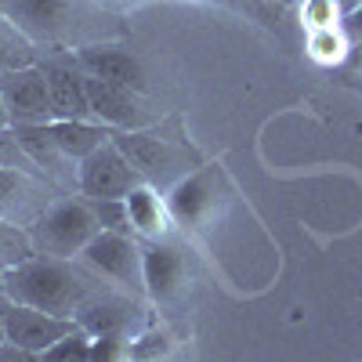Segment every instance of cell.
<instances>
[{"label":"cell","instance_id":"cell-7","mask_svg":"<svg viewBox=\"0 0 362 362\" xmlns=\"http://www.w3.org/2000/svg\"><path fill=\"white\" fill-rule=\"evenodd\" d=\"M221 185L225 177L218 167H196L189 170L181 181L167 189V203H170V214H174V225L181 228H203L210 218H218L221 210Z\"/></svg>","mask_w":362,"mask_h":362},{"label":"cell","instance_id":"cell-15","mask_svg":"<svg viewBox=\"0 0 362 362\" xmlns=\"http://www.w3.org/2000/svg\"><path fill=\"white\" fill-rule=\"evenodd\" d=\"M44 66V76H47V90H51V109H54V119H80V116H90V105H87V73L73 62H58V58H47Z\"/></svg>","mask_w":362,"mask_h":362},{"label":"cell","instance_id":"cell-18","mask_svg":"<svg viewBox=\"0 0 362 362\" xmlns=\"http://www.w3.org/2000/svg\"><path fill=\"white\" fill-rule=\"evenodd\" d=\"M22 66H37V44L8 15H0V76Z\"/></svg>","mask_w":362,"mask_h":362},{"label":"cell","instance_id":"cell-27","mask_svg":"<svg viewBox=\"0 0 362 362\" xmlns=\"http://www.w3.org/2000/svg\"><path fill=\"white\" fill-rule=\"evenodd\" d=\"M344 62H348L355 73H362V40H355V44L348 47V58H344Z\"/></svg>","mask_w":362,"mask_h":362},{"label":"cell","instance_id":"cell-11","mask_svg":"<svg viewBox=\"0 0 362 362\" xmlns=\"http://www.w3.org/2000/svg\"><path fill=\"white\" fill-rule=\"evenodd\" d=\"M0 98L8 105L11 124H51L54 109H51V90L44 66H22L0 76Z\"/></svg>","mask_w":362,"mask_h":362},{"label":"cell","instance_id":"cell-23","mask_svg":"<svg viewBox=\"0 0 362 362\" xmlns=\"http://www.w3.org/2000/svg\"><path fill=\"white\" fill-rule=\"evenodd\" d=\"M0 167H33V160L25 156V148L15 134V127H4L0 131ZM37 170V167H33Z\"/></svg>","mask_w":362,"mask_h":362},{"label":"cell","instance_id":"cell-32","mask_svg":"<svg viewBox=\"0 0 362 362\" xmlns=\"http://www.w3.org/2000/svg\"><path fill=\"white\" fill-rule=\"evenodd\" d=\"M268 4H279V8H290V4H297V0H268Z\"/></svg>","mask_w":362,"mask_h":362},{"label":"cell","instance_id":"cell-5","mask_svg":"<svg viewBox=\"0 0 362 362\" xmlns=\"http://www.w3.org/2000/svg\"><path fill=\"white\" fill-rule=\"evenodd\" d=\"M112 141L124 148V156L134 163V170L148 181V185H156L163 192L174 185V181L185 177L189 170H196V167H189L185 153H181L170 138H163L160 131H153V127L112 131Z\"/></svg>","mask_w":362,"mask_h":362},{"label":"cell","instance_id":"cell-2","mask_svg":"<svg viewBox=\"0 0 362 362\" xmlns=\"http://www.w3.org/2000/svg\"><path fill=\"white\" fill-rule=\"evenodd\" d=\"M0 15H8L37 47L76 51L109 40V11L98 8L95 0H0Z\"/></svg>","mask_w":362,"mask_h":362},{"label":"cell","instance_id":"cell-16","mask_svg":"<svg viewBox=\"0 0 362 362\" xmlns=\"http://www.w3.org/2000/svg\"><path fill=\"white\" fill-rule=\"evenodd\" d=\"M127 218H131V232L138 239H167L170 228H174V214H170V203H167V192L141 181L134 185L127 196Z\"/></svg>","mask_w":362,"mask_h":362},{"label":"cell","instance_id":"cell-12","mask_svg":"<svg viewBox=\"0 0 362 362\" xmlns=\"http://www.w3.org/2000/svg\"><path fill=\"white\" fill-rule=\"evenodd\" d=\"M69 329H76V319L51 315V312L33 308V305H18V300H8L4 305V341L33 351L40 358L51 344L62 341Z\"/></svg>","mask_w":362,"mask_h":362},{"label":"cell","instance_id":"cell-26","mask_svg":"<svg viewBox=\"0 0 362 362\" xmlns=\"http://www.w3.org/2000/svg\"><path fill=\"white\" fill-rule=\"evenodd\" d=\"M98 8H105V11H112V15H119V11H131V8H138L141 0H95Z\"/></svg>","mask_w":362,"mask_h":362},{"label":"cell","instance_id":"cell-4","mask_svg":"<svg viewBox=\"0 0 362 362\" xmlns=\"http://www.w3.org/2000/svg\"><path fill=\"white\" fill-rule=\"evenodd\" d=\"M76 261L83 268H90L98 279H105L109 286L124 290L131 297L145 293V272H141V239L131 232H112V228H98V235L76 254Z\"/></svg>","mask_w":362,"mask_h":362},{"label":"cell","instance_id":"cell-25","mask_svg":"<svg viewBox=\"0 0 362 362\" xmlns=\"http://www.w3.org/2000/svg\"><path fill=\"white\" fill-rule=\"evenodd\" d=\"M341 29L348 33V40H351V44H355V40H362V4H358L351 15H344V18H341Z\"/></svg>","mask_w":362,"mask_h":362},{"label":"cell","instance_id":"cell-17","mask_svg":"<svg viewBox=\"0 0 362 362\" xmlns=\"http://www.w3.org/2000/svg\"><path fill=\"white\" fill-rule=\"evenodd\" d=\"M47 127H51L54 141L62 145L76 163L87 160L98 145H105V141L112 138V131L102 124V119H95V116H80V119H51Z\"/></svg>","mask_w":362,"mask_h":362},{"label":"cell","instance_id":"cell-31","mask_svg":"<svg viewBox=\"0 0 362 362\" xmlns=\"http://www.w3.org/2000/svg\"><path fill=\"white\" fill-rule=\"evenodd\" d=\"M4 305L8 300H0V344H4Z\"/></svg>","mask_w":362,"mask_h":362},{"label":"cell","instance_id":"cell-6","mask_svg":"<svg viewBox=\"0 0 362 362\" xmlns=\"http://www.w3.org/2000/svg\"><path fill=\"white\" fill-rule=\"evenodd\" d=\"M141 174L134 170V163L124 156L112 138L105 145H98L87 160H80L76 170V192L87 199H124L134 185H141Z\"/></svg>","mask_w":362,"mask_h":362},{"label":"cell","instance_id":"cell-13","mask_svg":"<svg viewBox=\"0 0 362 362\" xmlns=\"http://www.w3.org/2000/svg\"><path fill=\"white\" fill-rule=\"evenodd\" d=\"M11 127H15L22 148H25V156L33 160V167L51 181V185L62 189V192H76V170H80V163L54 141L51 127L47 124H11Z\"/></svg>","mask_w":362,"mask_h":362},{"label":"cell","instance_id":"cell-1","mask_svg":"<svg viewBox=\"0 0 362 362\" xmlns=\"http://www.w3.org/2000/svg\"><path fill=\"white\" fill-rule=\"evenodd\" d=\"M102 290H109V283L98 279L90 268H83L76 257H54L40 250L8 272V300L33 305L66 319H76L80 308Z\"/></svg>","mask_w":362,"mask_h":362},{"label":"cell","instance_id":"cell-8","mask_svg":"<svg viewBox=\"0 0 362 362\" xmlns=\"http://www.w3.org/2000/svg\"><path fill=\"white\" fill-rule=\"evenodd\" d=\"M54 196H62V189H54L40 170L0 167V218L18 221V225L29 228L51 206Z\"/></svg>","mask_w":362,"mask_h":362},{"label":"cell","instance_id":"cell-3","mask_svg":"<svg viewBox=\"0 0 362 362\" xmlns=\"http://www.w3.org/2000/svg\"><path fill=\"white\" fill-rule=\"evenodd\" d=\"M98 214H95V203L87 196H73L62 192L54 196L51 206L44 214L29 225V235H33V247L40 254H54V257H76L90 239L98 235Z\"/></svg>","mask_w":362,"mask_h":362},{"label":"cell","instance_id":"cell-22","mask_svg":"<svg viewBox=\"0 0 362 362\" xmlns=\"http://www.w3.org/2000/svg\"><path fill=\"white\" fill-rule=\"evenodd\" d=\"M95 203V214H98V225L102 228H112V232H131V218H127V203L124 199H90ZM134 235V232H131Z\"/></svg>","mask_w":362,"mask_h":362},{"label":"cell","instance_id":"cell-28","mask_svg":"<svg viewBox=\"0 0 362 362\" xmlns=\"http://www.w3.org/2000/svg\"><path fill=\"white\" fill-rule=\"evenodd\" d=\"M358 4H362V0H337V8H341V18H344V15H351V11H355Z\"/></svg>","mask_w":362,"mask_h":362},{"label":"cell","instance_id":"cell-10","mask_svg":"<svg viewBox=\"0 0 362 362\" xmlns=\"http://www.w3.org/2000/svg\"><path fill=\"white\" fill-rule=\"evenodd\" d=\"M87 105H90V116L102 119L109 131H141V127H153V112H148L141 90H134V87L87 76Z\"/></svg>","mask_w":362,"mask_h":362},{"label":"cell","instance_id":"cell-21","mask_svg":"<svg viewBox=\"0 0 362 362\" xmlns=\"http://www.w3.org/2000/svg\"><path fill=\"white\" fill-rule=\"evenodd\" d=\"M44 358L47 362H90V334L76 322V329H69V334L58 341V344H51L47 351H44Z\"/></svg>","mask_w":362,"mask_h":362},{"label":"cell","instance_id":"cell-30","mask_svg":"<svg viewBox=\"0 0 362 362\" xmlns=\"http://www.w3.org/2000/svg\"><path fill=\"white\" fill-rule=\"evenodd\" d=\"M0 300H8V272L0 268Z\"/></svg>","mask_w":362,"mask_h":362},{"label":"cell","instance_id":"cell-14","mask_svg":"<svg viewBox=\"0 0 362 362\" xmlns=\"http://www.w3.org/2000/svg\"><path fill=\"white\" fill-rule=\"evenodd\" d=\"M73 58H76V66L87 76H98V80H109V83H124V87L145 90V69H141V62L124 44L98 40V44L76 47Z\"/></svg>","mask_w":362,"mask_h":362},{"label":"cell","instance_id":"cell-9","mask_svg":"<svg viewBox=\"0 0 362 362\" xmlns=\"http://www.w3.org/2000/svg\"><path fill=\"white\" fill-rule=\"evenodd\" d=\"M141 272L145 297L153 305H170L189 286V257L174 239H141Z\"/></svg>","mask_w":362,"mask_h":362},{"label":"cell","instance_id":"cell-29","mask_svg":"<svg viewBox=\"0 0 362 362\" xmlns=\"http://www.w3.org/2000/svg\"><path fill=\"white\" fill-rule=\"evenodd\" d=\"M4 127H11V116H8V105H4V98H0V131Z\"/></svg>","mask_w":362,"mask_h":362},{"label":"cell","instance_id":"cell-24","mask_svg":"<svg viewBox=\"0 0 362 362\" xmlns=\"http://www.w3.org/2000/svg\"><path fill=\"white\" fill-rule=\"evenodd\" d=\"M0 362H40V355H33V351H25V348L4 341V344H0Z\"/></svg>","mask_w":362,"mask_h":362},{"label":"cell","instance_id":"cell-20","mask_svg":"<svg viewBox=\"0 0 362 362\" xmlns=\"http://www.w3.org/2000/svg\"><path fill=\"white\" fill-rule=\"evenodd\" d=\"M348 47H351V40H348V33L341 29V22L337 25H315L312 37H308V51H312L315 62H322V66L344 62Z\"/></svg>","mask_w":362,"mask_h":362},{"label":"cell","instance_id":"cell-19","mask_svg":"<svg viewBox=\"0 0 362 362\" xmlns=\"http://www.w3.org/2000/svg\"><path fill=\"white\" fill-rule=\"evenodd\" d=\"M33 254H37V247H33V235H29V228L18 225V221L0 218V268L11 272V268H18L22 261H29Z\"/></svg>","mask_w":362,"mask_h":362}]
</instances>
